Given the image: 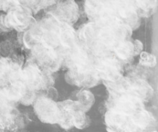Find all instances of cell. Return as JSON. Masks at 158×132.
Segmentation results:
<instances>
[{
  "instance_id": "cell-8",
  "label": "cell",
  "mask_w": 158,
  "mask_h": 132,
  "mask_svg": "<svg viewBox=\"0 0 158 132\" xmlns=\"http://www.w3.org/2000/svg\"><path fill=\"white\" fill-rule=\"evenodd\" d=\"M39 120L44 124L57 125L61 117V109L56 100L35 94L32 104Z\"/></svg>"
},
{
  "instance_id": "cell-9",
  "label": "cell",
  "mask_w": 158,
  "mask_h": 132,
  "mask_svg": "<svg viewBox=\"0 0 158 132\" xmlns=\"http://www.w3.org/2000/svg\"><path fill=\"white\" fill-rule=\"evenodd\" d=\"M106 110L132 115L144 108V103L129 93L109 94L105 103Z\"/></svg>"
},
{
  "instance_id": "cell-12",
  "label": "cell",
  "mask_w": 158,
  "mask_h": 132,
  "mask_svg": "<svg viewBox=\"0 0 158 132\" xmlns=\"http://www.w3.org/2000/svg\"><path fill=\"white\" fill-rule=\"evenodd\" d=\"M94 68L101 81L115 80L124 74V64L114 56L94 59Z\"/></svg>"
},
{
  "instance_id": "cell-13",
  "label": "cell",
  "mask_w": 158,
  "mask_h": 132,
  "mask_svg": "<svg viewBox=\"0 0 158 132\" xmlns=\"http://www.w3.org/2000/svg\"><path fill=\"white\" fill-rule=\"evenodd\" d=\"M24 63L23 58L10 53L0 55V86H4L19 78L22 66Z\"/></svg>"
},
{
  "instance_id": "cell-16",
  "label": "cell",
  "mask_w": 158,
  "mask_h": 132,
  "mask_svg": "<svg viewBox=\"0 0 158 132\" xmlns=\"http://www.w3.org/2000/svg\"><path fill=\"white\" fill-rule=\"evenodd\" d=\"M130 80L131 87L127 93L137 97L144 104L149 102L154 95L152 86L145 79L141 77H130Z\"/></svg>"
},
{
  "instance_id": "cell-17",
  "label": "cell",
  "mask_w": 158,
  "mask_h": 132,
  "mask_svg": "<svg viewBox=\"0 0 158 132\" xmlns=\"http://www.w3.org/2000/svg\"><path fill=\"white\" fill-rule=\"evenodd\" d=\"M132 118L139 132L157 131V121L154 114L145 108L132 114Z\"/></svg>"
},
{
  "instance_id": "cell-25",
  "label": "cell",
  "mask_w": 158,
  "mask_h": 132,
  "mask_svg": "<svg viewBox=\"0 0 158 132\" xmlns=\"http://www.w3.org/2000/svg\"><path fill=\"white\" fill-rule=\"evenodd\" d=\"M15 1H17V2H18V0H15Z\"/></svg>"
},
{
  "instance_id": "cell-21",
  "label": "cell",
  "mask_w": 158,
  "mask_h": 132,
  "mask_svg": "<svg viewBox=\"0 0 158 132\" xmlns=\"http://www.w3.org/2000/svg\"><path fill=\"white\" fill-rule=\"evenodd\" d=\"M56 0H18V2L32 10L34 15L52 6Z\"/></svg>"
},
{
  "instance_id": "cell-18",
  "label": "cell",
  "mask_w": 158,
  "mask_h": 132,
  "mask_svg": "<svg viewBox=\"0 0 158 132\" xmlns=\"http://www.w3.org/2000/svg\"><path fill=\"white\" fill-rule=\"evenodd\" d=\"M114 56L120 60L123 64L131 63L134 57H137L133 39L125 40L118 45L114 49Z\"/></svg>"
},
{
  "instance_id": "cell-19",
  "label": "cell",
  "mask_w": 158,
  "mask_h": 132,
  "mask_svg": "<svg viewBox=\"0 0 158 132\" xmlns=\"http://www.w3.org/2000/svg\"><path fill=\"white\" fill-rule=\"evenodd\" d=\"M72 98L75 100L80 105L82 111L87 113L92 108L95 103V97L94 94L89 90L81 88L79 91L73 93Z\"/></svg>"
},
{
  "instance_id": "cell-11",
  "label": "cell",
  "mask_w": 158,
  "mask_h": 132,
  "mask_svg": "<svg viewBox=\"0 0 158 132\" xmlns=\"http://www.w3.org/2000/svg\"><path fill=\"white\" fill-rule=\"evenodd\" d=\"M6 97L17 106L18 104L30 106L35 98V91L28 87L20 78L2 87Z\"/></svg>"
},
{
  "instance_id": "cell-26",
  "label": "cell",
  "mask_w": 158,
  "mask_h": 132,
  "mask_svg": "<svg viewBox=\"0 0 158 132\" xmlns=\"http://www.w3.org/2000/svg\"><path fill=\"white\" fill-rule=\"evenodd\" d=\"M104 1H106V0H104Z\"/></svg>"
},
{
  "instance_id": "cell-7",
  "label": "cell",
  "mask_w": 158,
  "mask_h": 132,
  "mask_svg": "<svg viewBox=\"0 0 158 132\" xmlns=\"http://www.w3.org/2000/svg\"><path fill=\"white\" fill-rule=\"evenodd\" d=\"M5 12V23L11 31L24 32L36 20L30 9L19 2Z\"/></svg>"
},
{
  "instance_id": "cell-6",
  "label": "cell",
  "mask_w": 158,
  "mask_h": 132,
  "mask_svg": "<svg viewBox=\"0 0 158 132\" xmlns=\"http://www.w3.org/2000/svg\"><path fill=\"white\" fill-rule=\"evenodd\" d=\"M37 22L41 29L42 42L55 49L60 48L62 36L67 23L60 21L46 12Z\"/></svg>"
},
{
  "instance_id": "cell-5",
  "label": "cell",
  "mask_w": 158,
  "mask_h": 132,
  "mask_svg": "<svg viewBox=\"0 0 158 132\" xmlns=\"http://www.w3.org/2000/svg\"><path fill=\"white\" fill-rule=\"evenodd\" d=\"M28 58L46 72L56 73L62 68V60L58 52L43 42L29 49Z\"/></svg>"
},
{
  "instance_id": "cell-22",
  "label": "cell",
  "mask_w": 158,
  "mask_h": 132,
  "mask_svg": "<svg viewBox=\"0 0 158 132\" xmlns=\"http://www.w3.org/2000/svg\"><path fill=\"white\" fill-rule=\"evenodd\" d=\"M69 112L72 114L73 124L74 128L78 129H85L90 125V117L87 115L86 112L82 110H77Z\"/></svg>"
},
{
  "instance_id": "cell-23",
  "label": "cell",
  "mask_w": 158,
  "mask_h": 132,
  "mask_svg": "<svg viewBox=\"0 0 158 132\" xmlns=\"http://www.w3.org/2000/svg\"><path fill=\"white\" fill-rule=\"evenodd\" d=\"M139 58V64L143 67L153 68L157 64V59L154 54L147 51H142L140 54Z\"/></svg>"
},
{
  "instance_id": "cell-4",
  "label": "cell",
  "mask_w": 158,
  "mask_h": 132,
  "mask_svg": "<svg viewBox=\"0 0 158 132\" xmlns=\"http://www.w3.org/2000/svg\"><path fill=\"white\" fill-rule=\"evenodd\" d=\"M104 7L106 15L121 20L129 25L133 30L140 27L141 18L137 14L132 0H106Z\"/></svg>"
},
{
  "instance_id": "cell-20",
  "label": "cell",
  "mask_w": 158,
  "mask_h": 132,
  "mask_svg": "<svg viewBox=\"0 0 158 132\" xmlns=\"http://www.w3.org/2000/svg\"><path fill=\"white\" fill-rule=\"evenodd\" d=\"M109 94L112 93H127L131 87L130 77H125L124 75L115 80L110 81H101Z\"/></svg>"
},
{
  "instance_id": "cell-15",
  "label": "cell",
  "mask_w": 158,
  "mask_h": 132,
  "mask_svg": "<svg viewBox=\"0 0 158 132\" xmlns=\"http://www.w3.org/2000/svg\"><path fill=\"white\" fill-rule=\"evenodd\" d=\"M106 130L113 132H139L132 116L117 111L106 110L104 114Z\"/></svg>"
},
{
  "instance_id": "cell-10",
  "label": "cell",
  "mask_w": 158,
  "mask_h": 132,
  "mask_svg": "<svg viewBox=\"0 0 158 132\" xmlns=\"http://www.w3.org/2000/svg\"><path fill=\"white\" fill-rule=\"evenodd\" d=\"M63 23L73 26L80 19L81 12L75 0H56L55 2L45 9Z\"/></svg>"
},
{
  "instance_id": "cell-2",
  "label": "cell",
  "mask_w": 158,
  "mask_h": 132,
  "mask_svg": "<svg viewBox=\"0 0 158 132\" xmlns=\"http://www.w3.org/2000/svg\"><path fill=\"white\" fill-rule=\"evenodd\" d=\"M62 60V68L72 70H86L94 67V58L80 44L56 49Z\"/></svg>"
},
{
  "instance_id": "cell-3",
  "label": "cell",
  "mask_w": 158,
  "mask_h": 132,
  "mask_svg": "<svg viewBox=\"0 0 158 132\" xmlns=\"http://www.w3.org/2000/svg\"><path fill=\"white\" fill-rule=\"evenodd\" d=\"M54 74L55 73L44 71L28 58L22 66L19 78L28 87L36 91L53 86Z\"/></svg>"
},
{
  "instance_id": "cell-14",
  "label": "cell",
  "mask_w": 158,
  "mask_h": 132,
  "mask_svg": "<svg viewBox=\"0 0 158 132\" xmlns=\"http://www.w3.org/2000/svg\"><path fill=\"white\" fill-rule=\"evenodd\" d=\"M65 80L68 84L84 89H90L101 83L94 67L86 70H66Z\"/></svg>"
},
{
  "instance_id": "cell-24",
  "label": "cell",
  "mask_w": 158,
  "mask_h": 132,
  "mask_svg": "<svg viewBox=\"0 0 158 132\" xmlns=\"http://www.w3.org/2000/svg\"><path fill=\"white\" fill-rule=\"evenodd\" d=\"M5 15H6V12L0 11V33H6L11 31L6 26V23H5Z\"/></svg>"
},
{
  "instance_id": "cell-1",
  "label": "cell",
  "mask_w": 158,
  "mask_h": 132,
  "mask_svg": "<svg viewBox=\"0 0 158 132\" xmlns=\"http://www.w3.org/2000/svg\"><path fill=\"white\" fill-rule=\"evenodd\" d=\"M93 22L97 36L113 51L122 42L132 38L131 26L115 17L106 15Z\"/></svg>"
}]
</instances>
